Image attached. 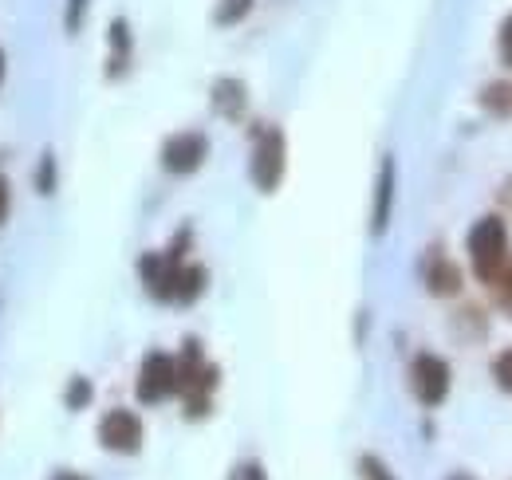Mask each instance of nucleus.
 <instances>
[{
  "mask_svg": "<svg viewBox=\"0 0 512 480\" xmlns=\"http://www.w3.org/2000/svg\"><path fill=\"white\" fill-rule=\"evenodd\" d=\"M213 390H217V366L205 362L201 343L190 339L186 351H182V359H178V394L186 398L190 418L209 414V394H213Z\"/></svg>",
  "mask_w": 512,
  "mask_h": 480,
  "instance_id": "1",
  "label": "nucleus"
},
{
  "mask_svg": "<svg viewBox=\"0 0 512 480\" xmlns=\"http://www.w3.org/2000/svg\"><path fill=\"white\" fill-rule=\"evenodd\" d=\"M469 260H473V272L485 284H493L505 272V264H509V233H505V225L497 217H485V221L473 225V233H469Z\"/></svg>",
  "mask_w": 512,
  "mask_h": 480,
  "instance_id": "2",
  "label": "nucleus"
},
{
  "mask_svg": "<svg viewBox=\"0 0 512 480\" xmlns=\"http://www.w3.org/2000/svg\"><path fill=\"white\" fill-rule=\"evenodd\" d=\"M253 185L260 193H276L284 170H288V142H284V130L280 126H264L253 142Z\"/></svg>",
  "mask_w": 512,
  "mask_h": 480,
  "instance_id": "3",
  "label": "nucleus"
},
{
  "mask_svg": "<svg viewBox=\"0 0 512 480\" xmlns=\"http://www.w3.org/2000/svg\"><path fill=\"white\" fill-rule=\"evenodd\" d=\"M186 240L190 233H182V237L174 240V248L170 252H146L142 260H138V272H142V284H146V292L154 296V300L162 303H174V288H178V272H182V264H186Z\"/></svg>",
  "mask_w": 512,
  "mask_h": 480,
  "instance_id": "4",
  "label": "nucleus"
},
{
  "mask_svg": "<svg viewBox=\"0 0 512 480\" xmlns=\"http://www.w3.org/2000/svg\"><path fill=\"white\" fill-rule=\"evenodd\" d=\"M134 390H138V402H146V406H158V402L174 398L178 394V359H170L162 351H150L138 366Z\"/></svg>",
  "mask_w": 512,
  "mask_h": 480,
  "instance_id": "5",
  "label": "nucleus"
},
{
  "mask_svg": "<svg viewBox=\"0 0 512 480\" xmlns=\"http://www.w3.org/2000/svg\"><path fill=\"white\" fill-rule=\"evenodd\" d=\"M209 154V138L201 130H182V134H170L166 146H162V170L174 174V178H186L193 170H201Z\"/></svg>",
  "mask_w": 512,
  "mask_h": 480,
  "instance_id": "6",
  "label": "nucleus"
},
{
  "mask_svg": "<svg viewBox=\"0 0 512 480\" xmlns=\"http://www.w3.org/2000/svg\"><path fill=\"white\" fill-rule=\"evenodd\" d=\"M410 386L422 406H442L449 394V366L438 355H418L410 366Z\"/></svg>",
  "mask_w": 512,
  "mask_h": 480,
  "instance_id": "7",
  "label": "nucleus"
},
{
  "mask_svg": "<svg viewBox=\"0 0 512 480\" xmlns=\"http://www.w3.org/2000/svg\"><path fill=\"white\" fill-rule=\"evenodd\" d=\"M99 445L107 449V453H138L142 449V421L138 414H130V410H111V414H103L99 421Z\"/></svg>",
  "mask_w": 512,
  "mask_h": 480,
  "instance_id": "8",
  "label": "nucleus"
},
{
  "mask_svg": "<svg viewBox=\"0 0 512 480\" xmlns=\"http://www.w3.org/2000/svg\"><path fill=\"white\" fill-rule=\"evenodd\" d=\"M390 209H394V158H383L379 181H375V209H371V233H375V237L386 233Z\"/></svg>",
  "mask_w": 512,
  "mask_h": 480,
  "instance_id": "9",
  "label": "nucleus"
},
{
  "mask_svg": "<svg viewBox=\"0 0 512 480\" xmlns=\"http://www.w3.org/2000/svg\"><path fill=\"white\" fill-rule=\"evenodd\" d=\"M245 107H249V91H245L241 79H229V75H225V79L213 83V111H217L221 119H241Z\"/></svg>",
  "mask_w": 512,
  "mask_h": 480,
  "instance_id": "10",
  "label": "nucleus"
},
{
  "mask_svg": "<svg viewBox=\"0 0 512 480\" xmlns=\"http://www.w3.org/2000/svg\"><path fill=\"white\" fill-rule=\"evenodd\" d=\"M107 79H123L130 67V24L119 16L111 20V32H107Z\"/></svg>",
  "mask_w": 512,
  "mask_h": 480,
  "instance_id": "11",
  "label": "nucleus"
},
{
  "mask_svg": "<svg viewBox=\"0 0 512 480\" xmlns=\"http://www.w3.org/2000/svg\"><path fill=\"white\" fill-rule=\"evenodd\" d=\"M457 284H461V272L449 264L446 256H434V260L426 264V288H430L434 296H453Z\"/></svg>",
  "mask_w": 512,
  "mask_h": 480,
  "instance_id": "12",
  "label": "nucleus"
},
{
  "mask_svg": "<svg viewBox=\"0 0 512 480\" xmlns=\"http://www.w3.org/2000/svg\"><path fill=\"white\" fill-rule=\"evenodd\" d=\"M201 292H205V268L201 264H182L178 288H174V303H193Z\"/></svg>",
  "mask_w": 512,
  "mask_h": 480,
  "instance_id": "13",
  "label": "nucleus"
},
{
  "mask_svg": "<svg viewBox=\"0 0 512 480\" xmlns=\"http://www.w3.org/2000/svg\"><path fill=\"white\" fill-rule=\"evenodd\" d=\"M249 12H253V0H217L213 24H217V28H233V24H241Z\"/></svg>",
  "mask_w": 512,
  "mask_h": 480,
  "instance_id": "14",
  "label": "nucleus"
},
{
  "mask_svg": "<svg viewBox=\"0 0 512 480\" xmlns=\"http://www.w3.org/2000/svg\"><path fill=\"white\" fill-rule=\"evenodd\" d=\"M36 193H44V197L56 193V158L52 154H44L40 166H36Z\"/></svg>",
  "mask_w": 512,
  "mask_h": 480,
  "instance_id": "15",
  "label": "nucleus"
},
{
  "mask_svg": "<svg viewBox=\"0 0 512 480\" xmlns=\"http://www.w3.org/2000/svg\"><path fill=\"white\" fill-rule=\"evenodd\" d=\"M64 402H67V410H83V406L91 402V382H87V378H71Z\"/></svg>",
  "mask_w": 512,
  "mask_h": 480,
  "instance_id": "16",
  "label": "nucleus"
},
{
  "mask_svg": "<svg viewBox=\"0 0 512 480\" xmlns=\"http://www.w3.org/2000/svg\"><path fill=\"white\" fill-rule=\"evenodd\" d=\"M359 480H398V477L386 469L379 457L367 453V457H359Z\"/></svg>",
  "mask_w": 512,
  "mask_h": 480,
  "instance_id": "17",
  "label": "nucleus"
},
{
  "mask_svg": "<svg viewBox=\"0 0 512 480\" xmlns=\"http://www.w3.org/2000/svg\"><path fill=\"white\" fill-rule=\"evenodd\" d=\"M87 4L91 0H67V12H64V28L75 36L79 28H83V16H87Z\"/></svg>",
  "mask_w": 512,
  "mask_h": 480,
  "instance_id": "18",
  "label": "nucleus"
},
{
  "mask_svg": "<svg viewBox=\"0 0 512 480\" xmlns=\"http://www.w3.org/2000/svg\"><path fill=\"white\" fill-rule=\"evenodd\" d=\"M229 480H268V473H264L260 461H241V465L229 473Z\"/></svg>",
  "mask_w": 512,
  "mask_h": 480,
  "instance_id": "19",
  "label": "nucleus"
},
{
  "mask_svg": "<svg viewBox=\"0 0 512 480\" xmlns=\"http://www.w3.org/2000/svg\"><path fill=\"white\" fill-rule=\"evenodd\" d=\"M493 378H497V382H501V386H505V390L512 394V347L505 351V355H501V359L493 362Z\"/></svg>",
  "mask_w": 512,
  "mask_h": 480,
  "instance_id": "20",
  "label": "nucleus"
},
{
  "mask_svg": "<svg viewBox=\"0 0 512 480\" xmlns=\"http://www.w3.org/2000/svg\"><path fill=\"white\" fill-rule=\"evenodd\" d=\"M493 288H501V300H505V307L512 311V264H505V272L493 280Z\"/></svg>",
  "mask_w": 512,
  "mask_h": 480,
  "instance_id": "21",
  "label": "nucleus"
},
{
  "mask_svg": "<svg viewBox=\"0 0 512 480\" xmlns=\"http://www.w3.org/2000/svg\"><path fill=\"white\" fill-rule=\"evenodd\" d=\"M501 60L512 67V12L505 16V24H501Z\"/></svg>",
  "mask_w": 512,
  "mask_h": 480,
  "instance_id": "22",
  "label": "nucleus"
},
{
  "mask_svg": "<svg viewBox=\"0 0 512 480\" xmlns=\"http://www.w3.org/2000/svg\"><path fill=\"white\" fill-rule=\"evenodd\" d=\"M8 209H12V189H8V178L0 174V229L8 221Z\"/></svg>",
  "mask_w": 512,
  "mask_h": 480,
  "instance_id": "23",
  "label": "nucleus"
},
{
  "mask_svg": "<svg viewBox=\"0 0 512 480\" xmlns=\"http://www.w3.org/2000/svg\"><path fill=\"white\" fill-rule=\"evenodd\" d=\"M52 480H87V477H79V473H67V469H60V473H56Z\"/></svg>",
  "mask_w": 512,
  "mask_h": 480,
  "instance_id": "24",
  "label": "nucleus"
},
{
  "mask_svg": "<svg viewBox=\"0 0 512 480\" xmlns=\"http://www.w3.org/2000/svg\"><path fill=\"white\" fill-rule=\"evenodd\" d=\"M4 71H8V63H4V52H0V83H4Z\"/></svg>",
  "mask_w": 512,
  "mask_h": 480,
  "instance_id": "25",
  "label": "nucleus"
},
{
  "mask_svg": "<svg viewBox=\"0 0 512 480\" xmlns=\"http://www.w3.org/2000/svg\"><path fill=\"white\" fill-rule=\"evenodd\" d=\"M449 480H473V477H465V473H453Z\"/></svg>",
  "mask_w": 512,
  "mask_h": 480,
  "instance_id": "26",
  "label": "nucleus"
}]
</instances>
